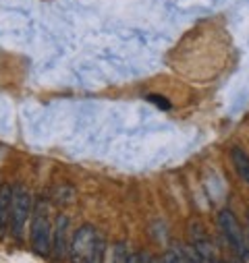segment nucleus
<instances>
[{
    "label": "nucleus",
    "mask_w": 249,
    "mask_h": 263,
    "mask_svg": "<svg viewBox=\"0 0 249 263\" xmlns=\"http://www.w3.org/2000/svg\"><path fill=\"white\" fill-rule=\"evenodd\" d=\"M247 224H249V210H247Z\"/></svg>",
    "instance_id": "4468645a"
},
{
    "label": "nucleus",
    "mask_w": 249,
    "mask_h": 263,
    "mask_svg": "<svg viewBox=\"0 0 249 263\" xmlns=\"http://www.w3.org/2000/svg\"><path fill=\"white\" fill-rule=\"evenodd\" d=\"M144 263H160V261H156V259L150 257V255H144Z\"/></svg>",
    "instance_id": "f8f14e48"
},
{
    "label": "nucleus",
    "mask_w": 249,
    "mask_h": 263,
    "mask_svg": "<svg viewBox=\"0 0 249 263\" xmlns=\"http://www.w3.org/2000/svg\"><path fill=\"white\" fill-rule=\"evenodd\" d=\"M31 216H33V222H31V247H33V251L38 255L46 257L52 251V232H54V226L50 224V218H48L46 203L40 201Z\"/></svg>",
    "instance_id": "7ed1b4c3"
},
{
    "label": "nucleus",
    "mask_w": 249,
    "mask_h": 263,
    "mask_svg": "<svg viewBox=\"0 0 249 263\" xmlns=\"http://www.w3.org/2000/svg\"><path fill=\"white\" fill-rule=\"evenodd\" d=\"M230 263H243V261H241V259H239V257H237V259H233V261H230Z\"/></svg>",
    "instance_id": "ddd939ff"
},
{
    "label": "nucleus",
    "mask_w": 249,
    "mask_h": 263,
    "mask_svg": "<svg viewBox=\"0 0 249 263\" xmlns=\"http://www.w3.org/2000/svg\"><path fill=\"white\" fill-rule=\"evenodd\" d=\"M11 205H13V186L3 184L0 186V232L5 230L11 218Z\"/></svg>",
    "instance_id": "0eeeda50"
},
{
    "label": "nucleus",
    "mask_w": 249,
    "mask_h": 263,
    "mask_svg": "<svg viewBox=\"0 0 249 263\" xmlns=\"http://www.w3.org/2000/svg\"><path fill=\"white\" fill-rule=\"evenodd\" d=\"M218 228L226 240V245L235 251V255L243 261V263H249V245L245 240V234L241 230V224L239 220L235 218V214L230 210H222L218 212Z\"/></svg>",
    "instance_id": "f03ea898"
},
{
    "label": "nucleus",
    "mask_w": 249,
    "mask_h": 263,
    "mask_svg": "<svg viewBox=\"0 0 249 263\" xmlns=\"http://www.w3.org/2000/svg\"><path fill=\"white\" fill-rule=\"evenodd\" d=\"M127 263H144V257H141L139 253H129Z\"/></svg>",
    "instance_id": "9b49d317"
},
{
    "label": "nucleus",
    "mask_w": 249,
    "mask_h": 263,
    "mask_svg": "<svg viewBox=\"0 0 249 263\" xmlns=\"http://www.w3.org/2000/svg\"><path fill=\"white\" fill-rule=\"evenodd\" d=\"M29 218H31V195H29L27 186L15 184L13 186V205H11V228H13L15 240L23 238L25 224Z\"/></svg>",
    "instance_id": "20e7f679"
},
{
    "label": "nucleus",
    "mask_w": 249,
    "mask_h": 263,
    "mask_svg": "<svg viewBox=\"0 0 249 263\" xmlns=\"http://www.w3.org/2000/svg\"><path fill=\"white\" fill-rule=\"evenodd\" d=\"M127 259H129L127 249H124L122 242H118V245H114V249H112V257H110V261H106V263H127Z\"/></svg>",
    "instance_id": "6e6552de"
},
{
    "label": "nucleus",
    "mask_w": 249,
    "mask_h": 263,
    "mask_svg": "<svg viewBox=\"0 0 249 263\" xmlns=\"http://www.w3.org/2000/svg\"><path fill=\"white\" fill-rule=\"evenodd\" d=\"M230 160H233V166H235L239 178H241L245 184H249V156L245 154V149L239 147V145H235V147L230 149Z\"/></svg>",
    "instance_id": "423d86ee"
},
{
    "label": "nucleus",
    "mask_w": 249,
    "mask_h": 263,
    "mask_svg": "<svg viewBox=\"0 0 249 263\" xmlns=\"http://www.w3.org/2000/svg\"><path fill=\"white\" fill-rule=\"evenodd\" d=\"M69 234H71V222H69V218L58 214L56 216V222H54V232H52V255H54V259H58V261L67 259L69 249H71Z\"/></svg>",
    "instance_id": "39448f33"
},
{
    "label": "nucleus",
    "mask_w": 249,
    "mask_h": 263,
    "mask_svg": "<svg viewBox=\"0 0 249 263\" xmlns=\"http://www.w3.org/2000/svg\"><path fill=\"white\" fill-rule=\"evenodd\" d=\"M148 100H150L154 106L162 108V110H170V102H168V100H164L162 96H148Z\"/></svg>",
    "instance_id": "9d476101"
},
{
    "label": "nucleus",
    "mask_w": 249,
    "mask_h": 263,
    "mask_svg": "<svg viewBox=\"0 0 249 263\" xmlns=\"http://www.w3.org/2000/svg\"><path fill=\"white\" fill-rule=\"evenodd\" d=\"M104 240L94 226H81L69 249L71 263H104Z\"/></svg>",
    "instance_id": "f257e3e1"
},
{
    "label": "nucleus",
    "mask_w": 249,
    "mask_h": 263,
    "mask_svg": "<svg viewBox=\"0 0 249 263\" xmlns=\"http://www.w3.org/2000/svg\"><path fill=\"white\" fill-rule=\"evenodd\" d=\"M214 263H222V261H214Z\"/></svg>",
    "instance_id": "2eb2a0df"
},
{
    "label": "nucleus",
    "mask_w": 249,
    "mask_h": 263,
    "mask_svg": "<svg viewBox=\"0 0 249 263\" xmlns=\"http://www.w3.org/2000/svg\"><path fill=\"white\" fill-rule=\"evenodd\" d=\"M162 263H185L183 251L181 249H168L166 255H164V259H162Z\"/></svg>",
    "instance_id": "1a4fd4ad"
}]
</instances>
